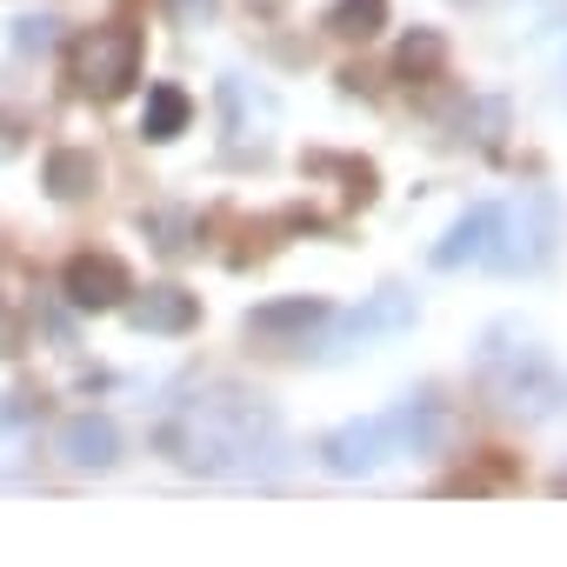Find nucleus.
I'll use <instances>...</instances> for the list:
<instances>
[{
  "label": "nucleus",
  "instance_id": "1",
  "mask_svg": "<svg viewBox=\"0 0 567 567\" xmlns=\"http://www.w3.org/2000/svg\"><path fill=\"white\" fill-rule=\"evenodd\" d=\"M267 447H274V408L247 394L187 401L161 427V454L181 461L187 474H254Z\"/></svg>",
  "mask_w": 567,
  "mask_h": 567
},
{
  "label": "nucleus",
  "instance_id": "2",
  "mask_svg": "<svg viewBox=\"0 0 567 567\" xmlns=\"http://www.w3.org/2000/svg\"><path fill=\"white\" fill-rule=\"evenodd\" d=\"M441 434H447V421H441L434 408L401 401V408H388V414H368V421L334 427V434L321 441V461H328V474H374V467H388V461H401V454L441 447Z\"/></svg>",
  "mask_w": 567,
  "mask_h": 567
},
{
  "label": "nucleus",
  "instance_id": "3",
  "mask_svg": "<svg viewBox=\"0 0 567 567\" xmlns=\"http://www.w3.org/2000/svg\"><path fill=\"white\" fill-rule=\"evenodd\" d=\"M560 240V200L554 194H520V207H501V234H494V267L501 274H527L554 254Z\"/></svg>",
  "mask_w": 567,
  "mask_h": 567
},
{
  "label": "nucleus",
  "instance_id": "4",
  "mask_svg": "<svg viewBox=\"0 0 567 567\" xmlns=\"http://www.w3.org/2000/svg\"><path fill=\"white\" fill-rule=\"evenodd\" d=\"M74 81H81V94H94V101H121V94L141 81V34H134V28H94V34L74 48Z\"/></svg>",
  "mask_w": 567,
  "mask_h": 567
},
{
  "label": "nucleus",
  "instance_id": "5",
  "mask_svg": "<svg viewBox=\"0 0 567 567\" xmlns=\"http://www.w3.org/2000/svg\"><path fill=\"white\" fill-rule=\"evenodd\" d=\"M61 295H68L81 315H107V308H121L134 288H127V267H121L114 254H74L68 274H61Z\"/></svg>",
  "mask_w": 567,
  "mask_h": 567
},
{
  "label": "nucleus",
  "instance_id": "6",
  "mask_svg": "<svg viewBox=\"0 0 567 567\" xmlns=\"http://www.w3.org/2000/svg\"><path fill=\"white\" fill-rule=\"evenodd\" d=\"M401 328H414V295H408V288H381L368 308H354V315L341 321V334H334L328 354H348V348L388 341V334H401Z\"/></svg>",
  "mask_w": 567,
  "mask_h": 567
},
{
  "label": "nucleus",
  "instance_id": "7",
  "mask_svg": "<svg viewBox=\"0 0 567 567\" xmlns=\"http://www.w3.org/2000/svg\"><path fill=\"white\" fill-rule=\"evenodd\" d=\"M54 447H61V461L81 467V474H107V467L121 461V434H114L107 414H74V421H61Z\"/></svg>",
  "mask_w": 567,
  "mask_h": 567
},
{
  "label": "nucleus",
  "instance_id": "8",
  "mask_svg": "<svg viewBox=\"0 0 567 567\" xmlns=\"http://www.w3.org/2000/svg\"><path fill=\"white\" fill-rule=\"evenodd\" d=\"M321 321H334V308L315 301V295H295V301L254 308V315H247V334H254V341H308V328H321Z\"/></svg>",
  "mask_w": 567,
  "mask_h": 567
},
{
  "label": "nucleus",
  "instance_id": "9",
  "mask_svg": "<svg viewBox=\"0 0 567 567\" xmlns=\"http://www.w3.org/2000/svg\"><path fill=\"white\" fill-rule=\"evenodd\" d=\"M494 234H501V207H474L447 227V240L434 247V267H467V260H487L494 254Z\"/></svg>",
  "mask_w": 567,
  "mask_h": 567
},
{
  "label": "nucleus",
  "instance_id": "10",
  "mask_svg": "<svg viewBox=\"0 0 567 567\" xmlns=\"http://www.w3.org/2000/svg\"><path fill=\"white\" fill-rule=\"evenodd\" d=\"M127 315H134V328H141V334H187V328L200 321V301H194V295H181V288H147Z\"/></svg>",
  "mask_w": 567,
  "mask_h": 567
},
{
  "label": "nucleus",
  "instance_id": "11",
  "mask_svg": "<svg viewBox=\"0 0 567 567\" xmlns=\"http://www.w3.org/2000/svg\"><path fill=\"white\" fill-rule=\"evenodd\" d=\"M101 187V161L94 154H81V147H54L48 154V194L54 200H87Z\"/></svg>",
  "mask_w": 567,
  "mask_h": 567
},
{
  "label": "nucleus",
  "instance_id": "12",
  "mask_svg": "<svg viewBox=\"0 0 567 567\" xmlns=\"http://www.w3.org/2000/svg\"><path fill=\"white\" fill-rule=\"evenodd\" d=\"M187 114H194V101H187L181 87H167V81H161V87H147V114H141V134H147V141H174V134L187 127Z\"/></svg>",
  "mask_w": 567,
  "mask_h": 567
},
{
  "label": "nucleus",
  "instance_id": "13",
  "mask_svg": "<svg viewBox=\"0 0 567 567\" xmlns=\"http://www.w3.org/2000/svg\"><path fill=\"white\" fill-rule=\"evenodd\" d=\"M328 28H334L341 41H374V34L388 28V0H334V8H328Z\"/></svg>",
  "mask_w": 567,
  "mask_h": 567
},
{
  "label": "nucleus",
  "instance_id": "14",
  "mask_svg": "<svg viewBox=\"0 0 567 567\" xmlns=\"http://www.w3.org/2000/svg\"><path fill=\"white\" fill-rule=\"evenodd\" d=\"M34 454V414L21 401H0V467H21Z\"/></svg>",
  "mask_w": 567,
  "mask_h": 567
},
{
  "label": "nucleus",
  "instance_id": "15",
  "mask_svg": "<svg viewBox=\"0 0 567 567\" xmlns=\"http://www.w3.org/2000/svg\"><path fill=\"white\" fill-rule=\"evenodd\" d=\"M441 61H447V41H441V34H427V28H421V34H408V41H401V54H394V68H401L408 81H427Z\"/></svg>",
  "mask_w": 567,
  "mask_h": 567
},
{
  "label": "nucleus",
  "instance_id": "16",
  "mask_svg": "<svg viewBox=\"0 0 567 567\" xmlns=\"http://www.w3.org/2000/svg\"><path fill=\"white\" fill-rule=\"evenodd\" d=\"M14 48H21V54H48V48H54V21H48V14H21V21H14Z\"/></svg>",
  "mask_w": 567,
  "mask_h": 567
},
{
  "label": "nucleus",
  "instance_id": "17",
  "mask_svg": "<svg viewBox=\"0 0 567 567\" xmlns=\"http://www.w3.org/2000/svg\"><path fill=\"white\" fill-rule=\"evenodd\" d=\"M467 127H474V141H481V147H494V141H501V127H507V107H501V101H474V107H467Z\"/></svg>",
  "mask_w": 567,
  "mask_h": 567
},
{
  "label": "nucleus",
  "instance_id": "18",
  "mask_svg": "<svg viewBox=\"0 0 567 567\" xmlns=\"http://www.w3.org/2000/svg\"><path fill=\"white\" fill-rule=\"evenodd\" d=\"M161 8H167V21H174V28H207L220 0H161Z\"/></svg>",
  "mask_w": 567,
  "mask_h": 567
},
{
  "label": "nucleus",
  "instance_id": "19",
  "mask_svg": "<svg viewBox=\"0 0 567 567\" xmlns=\"http://www.w3.org/2000/svg\"><path fill=\"white\" fill-rule=\"evenodd\" d=\"M14 154H21V134H14L8 121H0V161H14Z\"/></svg>",
  "mask_w": 567,
  "mask_h": 567
},
{
  "label": "nucleus",
  "instance_id": "20",
  "mask_svg": "<svg viewBox=\"0 0 567 567\" xmlns=\"http://www.w3.org/2000/svg\"><path fill=\"white\" fill-rule=\"evenodd\" d=\"M14 334H21V328H14V315H0V354H14Z\"/></svg>",
  "mask_w": 567,
  "mask_h": 567
}]
</instances>
